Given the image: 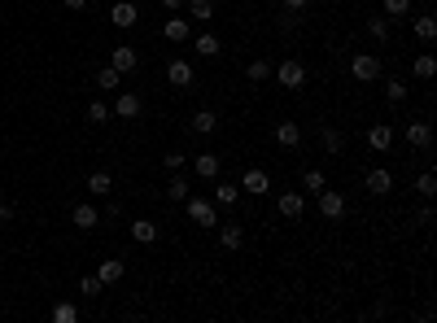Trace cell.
Returning <instances> with one entry per match:
<instances>
[{"label": "cell", "mask_w": 437, "mask_h": 323, "mask_svg": "<svg viewBox=\"0 0 437 323\" xmlns=\"http://www.w3.org/2000/svg\"><path fill=\"white\" fill-rule=\"evenodd\" d=\"M162 9H167V13H180V9H184V0H162Z\"/></svg>", "instance_id": "cell-42"}, {"label": "cell", "mask_w": 437, "mask_h": 323, "mask_svg": "<svg viewBox=\"0 0 437 323\" xmlns=\"http://www.w3.org/2000/svg\"><path fill=\"white\" fill-rule=\"evenodd\" d=\"M162 36H167L171 44H188V40H192V26H188V18H184V13H171V18H167V26H162Z\"/></svg>", "instance_id": "cell-10"}, {"label": "cell", "mask_w": 437, "mask_h": 323, "mask_svg": "<svg viewBox=\"0 0 437 323\" xmlns=\"http://www.w3.org/2000/svg\"><path fill=\"white\" fill-rule=\"evenodd\" d=\"M96 88H101V92H118L123 88V74L114 66H101V70H96Z\"/></svg>", "instance_id": "cell-28"}, {"label": "cell", "mask_w": 437, "mask_h": 323, "mask_svg": "<svg viewBox=\"0 0 437 323\" xmlns=\"http://www.w3.org/2000/svg\"><path fill=\"white\" fill-rule=\"evenodd\" d=\"M245 79H250V84H267V79H271V61H250Z\"/></svg>", "instance_id": "cell-35"}, {"label": "cell", "mask_w": 437, "mask_h": 323, "mask_svg": "<svg viewBox=\"0 0 437 323\" xmlns=\"http://www.w3.org/2000/svg\"><path fill=\"white\" fill-rule=\"evenodd\" d=\"M109 109H114V114H118V118H140V109H144V101H140V96H136V92H118V96H114V105H109Z\"/></svg>", "instance_id": "cell-11"}, {"label": "cell", "mask_w": 437, "mask_h": 323, "mask_svg": "<svg viewBox=\"0 0 437 323\" xmlns=\"http://www.w3.org/2000/svg\"><path fill=\"white\" fill-rule=\"evenodd\" d=\"M70 223H75L79 232H92L96 223H101V214H96V205H88V201H84V205H75V210H70Z\"/></svg>", "instance_id": "cell-16"}, {"label": "cell", "mask_w": 437, "mask_h": 323, "mask_svg": "<svg viewBox=\"0 0 437 323\" xmlns=\"http://www.w3.org/2000/svg\"><path fill=\"white\" fill-rule=\"evenodd\" d=\"M276 144H280V149H298V144H302V127L284 118V123L276 127Z\"/></svg>", "instance_id": "cell-20"}, {"label": "cell", "mask_w": 437, "mask_h": 323, "mask_svg": "<svg viewBox=\"0 0 437 323\" xmlns=\"http://www.w3.org/2000/svg\"><path fill=\"white\" fill-rule=\"evenodd\" d=\"M271 74H276V84H280L284 92H298V88H306V66H302L298 57H284V61H280V66L271 70Z\"/></svg>", "instance_id": "cell-2"}, {"label": "cell", "mask_w": 437, "mask_h": 323, "mask_svg": "<svg viewBox=\"0 0 437 323\" xmlns=\"http://www.w3.org/2000/svg\"><path fill=\"white\" fill-rule=\"evenodd\" d=\"M215 205H236L240 201V184H232V180H215V197H210Z\"/></svg>", "instance_id": "cell-19"}, {"label": "cell", "mask_w": 437, "mask_h": 323, "mask_svg": "<svg viewBox=\"0 0 437 323\" xmlns=\"http://www.w3.org/2000/svg\"><path fill=\"white\" fill-rule=\"evenodd\" d=\"M101 280H96V276H84V280H79V293H88V297H96V293H101Z\"/></svg>", "instance_id": "cell-39"}, {"label": "cell", "mask_w": 437, "mask_h": 323, "mask_svg": "<svg viewBox=\"0 0 437 323\" xmlns=\"http://www.w3.org/2000/svg\"><path fill=\"white\" fill-rule=\"evenodd\" d=\"M162 162H167V171H184V153H167Z\"/></svg>", "instance_id": "cell-40"}, {"label": "cell", "mask_w": 437, "mask_h": 323, "mask_svg": "<svg viewBox=\"0 0 437 323\" xmlns=\"http://www.w3.org/2000/svg\"><path fill=\"white\" fill-rule=\"evenodd\" d=\"M48 315H53V323H79V306L75 301H57Z\"/></svg>", "instance_id": "cell-30"}, {"label": "cell", "mask_w": 437, "mask_h": 323, "mask_svg": "<svg viewBox=\"0 0 437 323\" xmlns=\"http://www.w3.org/2000/svg\"><path fill=\"white\" fill-rule=\"evenodd\" d=\"M411 74L420 79V84H429V79L437 74V57H433V53H420V57L411 61Z\"/></svg>", "instance_id": "cell-25"}, {"label": "cell", "mask_w": 437, "mask_h": 323, "mask_svg": "<svg viewBox=\"0 0 437 323\" xmlns=\"http://www.w3.org/2000/svg\"><path fill=\"white\" fill-rule=\"evenodd\" d=\"M109 66H114L118 74H132V70L140 66L136 48H127V44H114V48H109Z\"/></svg>", "instance_id": "cell-8"}, {"label": "cell", "mask_w": 437, "mask_h": 323, "mask_svg": "<svg viewBox=\"0 0 437 323\" xmlns=\"http://www.w3.org/2000/svg\"><path fill=\"white\" fill-rule=\"evenodd\" d=\"M402 136H407V144H411V149H420V153H429V149H433V127H429L424 118H411Z\"/></svg>", "instance_id": "cell-6"}, {"label": "cell", "mask_w": 437, "mask_h": 323, "mask_svg": "<svg viewBox=\"0 0 437 323\" xmlns=\"http://www.w3.org/2000/svg\"><path fill=\"white\" fill-rule=\"evenodd\" d=\"M411 31H415L420 44H433V40H437V18H433V13H415V18H411Z\"/></svg>", "instance_id": "cell-15"}, {"label": "cell", "mask_w": 437, "mask_h": 323, "mask_svg": "<svg viewBox=\"0 0 437 323\" xmlns=\"http://www.w3.org/2000/svg\"><path fill=\"white\" fill-rule=\"evenodd\" d=\"M219 245L223 249H240L245 245V228H240V223H219Z\"/></svg>", "instance_id": "cell-17"}, {"label": "cell", "mask_w": 437, "mask_h": 323, "mask_svg": "<svg viewBox=\"0 0 437 323\" xmlns=\"http://www.w3.org/2000/svg\"><path fill=\"white\" fill-rule=\"evenodd\" d=\"M323 153H332V157H342V149H346V140H342V132H332V127H323Z\"/></svg>", "instance_id": "cell-33"}, {"label": "cell", "mask_w": 437, "mask_h": 323, "mask_svg": "<svg viewBox=\"0 0 437 323\" xmlns=\"http://www.w3.org/2000/svg\"><path fill=\"white\" fill-rule=\"evenodd\" d=\"M9 219H13V205H0V228H5Z\"/></svg>", "instance_id": "cell-43"}, {"label": "cell", "mask_w": 437, "mask_h": 323, "mask_svg": "<svg viewBox=\"0 0 437 323\" xmlns=\"http://www.w3.org/2000/svg\"><path fill=\"white\" fill-rule=\"evenodd\" d=\"M407 84H402V79H390V84H385V101H390V105H402V101H407Z\"/></svg>", "instance_id": "cell-34"}, {"label": "cell", "mask_w": 437, "mask_h": 323, "mask_svg": "<svg viewBox=\"0 0 437 323\" xmlns=\"http://www.w3.org/2000/svg\"><path fill=\"white\" fill-rule=\"evenodd\" d=\"M390 144H394V127H390V123H376V127H367V149L385 153Z\"/></svg>", "instance_id": "cell-14"}, {"label": "cell", "mask_w": 437, "mask_h": 323, "mask_svg": "<svg viewBox=\"0 0 437 323\" xmlns=\"http://www.w3.org/2000/svg\"><path fill=\"white\" fill-rule=\"evenodd\" d=\"M188 192H192V184L184 180V175H180V171H175V175H171V184H167V197H171V201H184V197H188Z\"/></svg>", "instance_id": "cell-32"}, {"label": "cell", "mask_w": 437, "mask_h": 323, "mask_svg": "<svg viewBox=\"0 0 437 323\" xmlns=\"http://www.w3.org/2000/svg\"><path fill=\"white\" fill-rule=\"evenodd\" d=\"M306 5H311V0H284V9H289V13H302Z\"/></svg>", "instance_id": "cell-41"}, {"label": "cell", "mask_w": 437, "mask_h": 323, "mask_svg": "<svg viewBox=\"0 0 437 323\" xmlns=\"http://www.w3.org/2000/svg\"><path fill=\"white\" fill-rule=\"evenodd\" d=\"M415 192H420V197L429 201L433 192H437V175H433V171H424V175H420V180H415Z\"/></svg>", "instance_id": "cell-38"}, {"label": "cell", "mask_w": 437, "mask_h": 323, "mask_svg": "<svg viewBox=\"0 0 437 323\" xmlns=\"http://www.w3.org/2000/svg\"><path fill=\"white\" fill-rule=\"evenodd\" d=\"M390 188H394L390 166H371V171H367V192H371V197H385Z\"/></svg>", "instance_id": "cell-13"}, {"label": "cell", "mask_w": 437, "mask_h": 323, "mask_svg": "<svg viewBox=\"0 0 437 323\" xmlns=\"http://www.w3.org/2000/svg\"><path fill=\"white\" fill-rule=\"evenodd\" d=\"M192 48H197L201 57H219V53H223V40L210 36V31H201V36H192Z\"/></svg>", "instance_id": "cell-24"}, {"label": "cell", "mask_w": 437, "mask_h": 323, "mask_svg": "<svg viewBox=\"0 0 437 323\" xmlns=\"http://www.w3.org/2000/svg\"><path fill=\"white\" fill-rule=\"evenodd\" d=\"M219 171H223L219 153H197V157H192V175H197L201 184H215V180H219Z\"/></svg>", "instance_id": "cell-7"}, {"label": "cell", "mask_w": 437, "mask_h": 323, "mask_svg": "<svg viewBox=\"0 0 437 323\" xmlns=\"http://www.w3.org/2000/svg\"><path fill=\"white\" fill-rule=\"evenodd\" d=\"M184 214H188L192 223H197L201 232L219 228V205L210 201V197H192V192H188V197H184Z\"/></svg>", "instance_id": "cell-1"}, {"label": "cell", "mask_w": 437, "mask_h": 323, "mask_svg": "<svg viewBox=\"0 0 437 323\" xmlns=\"http://www.w3.org/2000/svg\"><path fill=\"white\" fill-rule=\"evenodd\" d=\"M184 9H188V18L201 22V26L219 18V5H215V0H184Z\"/></svg>", "instance_id": "cell-12"}, {"label": "cell", "mask_w": 437, "mask_h": 323, "mask_svg": "<svg viewBox=\"0 0 437 323\" xmlns=\"http://www.w3.org/2000/svg\"><path fill=\"white\" fill-rule=\"evenodd\" d=\"M385 18H411V0H381Z\"/></svg>", "instance_id": "cell-31"}, {"label": "cell", "mask_w": 437, "mask_h": 323, "mask_svg": "<svg viewBox=\"0 0 437 323\" xmlns=\"http://www.w3.org/2000/svg\"><path fill=\"white\" fill-rule=\"evenodd\" d=\"M109 188H114V175H109V171H92L88 175V192H92V197H105Z\"/></svg>", "instance_id": "cell-27"}, {"label": "cell", "mask_w": 437, "mask_h": 323, "mask_svg": "<svg viewBox=\"0 0 437 323\" xmlns=\"http://www.w3.org/2000/svg\"><path fill=\"white\" fill-rule=\"evenodd\" d=\"M240 192H250V197H267V192H271V175L263 166H250L245 175H240Z\"/></svg>", "instance_id": "cell-5"}, {"label": "cell", "mask_w": 437, "mask_h": 323, "mask_svg": "<svg viewBox=\"0 0 437 323\" xmlns=\"http://www.w3.org/2000/svg\"><path fill=\"white\" fill-rule=\"evenodd\" d=\"M280 214L284 219H302L306 214V197H302V192H284V197H280Z\"/></svg>", "instance_id": "cell-23"}, {"label": "cell", "mask_w": 437, "mask_h": 323, "mask_svg": "<svg viewBox=\"0 0 437 323\" xmlns=\"http://www.w3.org/2000/svg\"><path fill=\"white\" fill-rule=\"evenodd\" d=\"M88 118H92L96 127H101V123H109V118H114V109H109L105 101H92V105H88Z\"/></svg>", "instance_id": "cell-37"}, {"label": "cell", "mask_w": 437, "mask_h": 323, "mask_svg": "<svg viewBox=\"0 0 437 323\" xmlns=\"http://www.w3.org/2000/svg\"><path fill=\"white\" fill-rule=\"evenodd\" d=\"M381 70H385V66H381L376 53H354V61H350V74L359 79V84H376Z\"/></svg>", "instance_id": "cell-3"}, {"label": "cell", "mask_w": 437, "mask_h": 323, "mask_svg": "<svg viewBox=\"0 0 437 323\" xmlns=\"http://www.w3.org/2000/svg\"><path fill=\"white\" fill-rule=\"evenodd\" d=\"M167 84L171 88H188L192 84V66H188V61H171V66H167Z\"/></svg>", "instance_id": "cell-22"}, {"label": "cell", "mask_w": 437, "mask_h": 323, "mask_svg": "<svg viewBox=\"0 0 437 323\" xmlns=\"http://www.w3.org/2000/svg\"><path fill=\"white\" fill-rule=\"evenodd\" d=\"M192 132H197V136H210V132H215V127H219V114H215V109H197V114H192Z\"/></svg>", "instance_id": "cell-26"}, {"label": "cell", "mask_w": 437, "mask_h": 323, "mask_svg": "<svg viewBox=\"0 0 437 323\" xmlns=\"http://www.w3.org/2000/svg\"><path fill=\"white\" fill-rule=\"evenodd\" d=\"M123 276H127V267L118 262V258H105V262H101V267H96V280H101L105 288H109V284H118Z\"/></svg>", "instance_id": "cell-18"}, {"label": "cell", "mask_w": 437, "mask_h": 323, "mask_svg": "<svg viewBox=\"0 0 437 323\" xmlns=\"http://www.w3.org/2000/svg\"><path fill=\"white\" fill-rule=\"evenodd\" d=\"M302 188H306V192H319V188H328V175H323V171H315V166H311V171H306V175H302Z\"/></svg>", "instance_id": "cell-36"}, {"label": "cell", "mask_w": 437, "mask_h": 323, "mask_svg": "<svg viewBox=\"0 0 437 323\" xmlns=\"http://www.w3.org/2000/svg\"><path fill=\"white\" fill-rule=\"evenodd\" d=\"M367 36L376 44H390V18L385 13H376V18H367Z\"/></svg>", "instance_id": "cell-29"}, {"label": "cell", "mask_w": 437, "mask_h": 323, "mask_svg": "<svg viewBox=\"0 0 437 323\" xmlns=\"http://www.w3.org/2000/svg\"><path fill=\"white\" fill-rule=\"evenodd\" d=\"M132 240L136 245H153L158 240V223L153 219H132Z\"/></svg>", "instance_id": "cell-21"}, {"label": "cell", "mask_w": 437, "mask_h": 323, "mask_svg": "<svg viewBox=\"0 0 437 323\" xmlns=\"http://www.w3.org/2000/svg\"><path fill=\"white\" fill-rule=\"evenodd\" d=\"M315 197H319V214L328 219V223H337V219L346 214V192H337V188H319Z\"/></svg>", "instance_id": "cell-4"}, {"label": "cell", "mask_w": 437, "mask_h": 323, "mask_svg": "<svg viewBox=\"0 0 437 323\" xmlns=\"http://www.w3.org/2000/svg\"><path fill=\"white\" fill-rule=\"evenodd\" d=\"M61 5H66V9H84L88 0H61Z\"/></svg>", "instance_id": "cell-44"}, {"label": "cell", "mask_w": 437, "mask_h": 323, "mask_svg": "<svg viewBox=\"0 0 437 323\" xmlns=\"http://www.w3.org/2000/svg\"><path fill=\"white\" fill-rule=\"evenodd\" d=\"M109 22H114L118 31H132V26L140 22V9L132 5V0H118V5H114V9H109Z\"/></svg>", "instance_id": "cell-9"}]
</instances>
